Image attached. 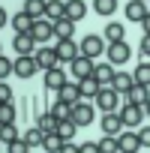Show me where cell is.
Segmentation results:
<instances>
[{"label":"cell","mask_w":150,"mask_h":153,"mask_svg":"<svg viewBox=\"0 0 150 153\" xmlns=\"http://www.w3.org/2000/svg\"><path fill=\"white\" fill-rule=\"evenodd\" d=\"M105 54H108V63H111V66H120V63H126V60L132 57V48H129V42L123 39V42H111V45L105 48Z\"/></svg>","instance_id":"6da1fadb"},{"label":"cell","mask_w":150,"mask_h":153,"mask_svg":"<svg viewBox=\"0 0 150 153\" xmlns=\"http://www.w3.org/2000/svg\"><path fill=\"white\" fill-rule=\"evenodd\" d=\"M96 105L102 108V114H111V111L120 105V93H117L114 87H102V90L96 93Z\"/></svg>","instance_id":"7a4b0ae2"},{"label":"cell","mask_w":150,"mask_h":153,"mask_svg":"<svg viewBox=\"0 0 150 153\" xmlns=\"http://www.w3.org/2000/svg\"><path fill=\"white\" fill-rule=\"evenodd\" d=\"M36 69H39V63H36L33 54H18V60H15V75L18 78H33Z\"/></svg>","instance_id":"3957f363"},{"label":"cell","mask_w":150,"mask_h":153,"mask_svg":"<svg viewBox=\"0 0 150 153\" xmlns=\"http://www.w3.org/2000/svg\"><path fill=\"white\" fill-rule=\"evenodd\" d=\"M69 72H72V78H87V75H93V60L90 57H84V54H78L75 60H69Z\"/></svg>","instance_id":"277c9868"},{"label":"cell","mask_w":150,"mask_h":153,"mask_svg":"<svg viewBox=\"0 0 150 153\" xmlns=\"http://www.w3.org/2000/svg\"><path fill=\"white\" fill-rule=\"evenodd\" d=\"M93 117H96V111H93L90 102H75V105H72V120L78 123V126H90Z\"/></svg>","instance_id":"5b68a950"},{"label":"cell","mask_w":150,"mask_h":153,"mask_svg":"<svg viewBox=\"0 0 150 153\" xmlns=\"http://www.w3.org/2000/svg\"><path fill=\"white\" fill-rule=\"evenodd\" d=\"M30 36H33L36 42H48V39L54 36V21H48V18H36L33 27H30Z\"/></svg>","instance_id":"8992f818"},{"label":"cell","mask_w":150,"mask_h":153,"mask_svg":"<svg viewBox=\"0 0 150 153\" xmlns=\"http://www.w3.org/2000/svg\"><path fill=\"white\" fill-rule=\"evenodd\" d=\"M105 48H108V45H105L99 36H93V33H90V36H84V39H81V48H78V51H81L84 57H90V60H93V57H99Z\"/></svg>","instance_id":"52a82bcc"},{"label":"cell","mask_w":150,"mask_h":153,"mask_svg":"<svg viewBox=\"0 0 150 153\" xmlns=\"http://www.w3.org/2000/svg\"><path fill=\"white\" fill-rule=\"evenodd\" d=\"M117 114H120L123 126H138L141 117H144V108H141V105H132V102H123V108H120Z\"/></svg>","instance_id":"ba28073f"},{"label":"cell","mask_w":150,"mask_h":153,"mask_svg":"<svg viewBox=\"0 0 150 153\" xmlns=\"http://www.w3.org/2000/svg\"><path fill=\"white\" fill-rule=\"evenodd\" d=\"M117 147H120V153H138L141 150L138 132H120L117 135Z\"/></svg>","instance_id":"9c48e42d"},{"label":"cell","mask_w":150,"mask_h":153,"mask_svg":"<svg viewBox=\"0 0 150 153\" xmlns=\"http://www.w3.org/2000/svg\"><path fill=\"white\" fill-rule=\"evenodd\" d=\"M54 51H57V60H63V63H69V60H75L81 51L75 48V42L72 39H60L57 45H54Z\"/></svg>","instance_id":"30bf717a"},{"label":"cell","mask_w":150,"mask_h":153,"mask_svg":"<svg viewBox=\"0 0 150 153\" xmlns=\"http://www.w3.org/2000/svg\"><path fill=\"white\" fill-rule=\"evenodd\" d=\"M33 57H36V63H39V69H54L60 60H57V51L54 48H39V51H33Z\"/></svg>","instance_id":"8fae6325"},{"label":"cell","mask_w":150,"mask_h":153,"mask_svg":"<svg viewBox=\"0 0 150 153\" xmlns=\"http://www.w3.org/2000/svg\"><path fill=\"white\" fill-rule=\"evenodd\" d=\"M57 99L60 102H66V105H75V102H81V93H78V81H66L60 90H57Z\"/></svg>","instance_id":"7c38bea8"},{"label":"cell","mask_w":150,"mask_h":153,"mask_svg":"<svg viewBox=\"0 0 150 153\" xmlns=\"http://www.w3.org/2000/svg\"><path fill=\"white\" fill-rule=\"evenodd\" d=\"M147 12H150V6L144 3V0H129V3H126V18H129V21H138V24H141Z\"/></svg>","instance_id":"4fadbf2b"},{"label":"cell","mask_w":150,"mask_h":153,"mask_svg":"<svg viewBox=\"0 0 150 153\" xmlns=\"http://www.w3.org/2000/svg\"><path fill=\"white\" fill-rule=\"evenodd\" d=\"M102 90V84L93 78V75H87V78H81L78 81V93H81V99H96V93Z\"/></svg>","instance_id":"5bb4252c"},{"label":"cell","mask_w":150,"mask_h":153,"mask_svg":"<svg viewBox=\"0 0 150 153\" xmlns=\"http://www.w3.org/2000/svg\"><path fill=\"white\" fill-rule=\"evenodd\" d=\"M12 48H15L18 54H33V48H36V39H33L30 33H15V39H12Z\"/></svg>","instance_id":"9a60e30c"},{"label":"cell","mask_w":150,"mask_h":153,"mask_svg":"<svg viewBox=\"0 0 150 153\" xmlns=\"http://www.w3.org/2000/svg\"><path fill=\"white\" fill-rule=\"evenodd\" d=\"M120 129H123L120 114H114V111H111V114H102V132H105V135L114 138V135H120Z\"/></svg>","instance_id":"2e32d148"},{"label":"cell","mask_w":150,"mask_h":153,"mask_svg":"<svg viewBox=\"0 0 150 153\" xmlns=\"http://www.w3.org/2000/svg\"><path fill=\"white\" fill-rule=\"evenodd\" d=\"M45 18L48 21L66 18V3H63V0H45Z\"/></svg>","instance_id":"e0dca14e"},{"label":"cell","mask_w":150,"mask_h":153,"mask_svg":"<svg viewBox=\"0 0 150 153\" xmlns=\"http://www.w3.org/2000/svg\"><path fill=\"white\" fill-rule=\"evenodd\" d=\"M87 15V3L84 0H66V18L69 21H81Z\"/></svg>","instance_id":"ac0fdd59"},{"label":"cell","mask_w":150,"mask_h":153,"mask_svg":"<svg viewBox=\"0 0 150 153\" xmlns=\"http://www.w3.org/2000/svg\"><path fill=\"white\" fill-rule=\"evenodd\" d=\"M93 78L102 84V87H111L114 81V66L111 63H102V66H93Z\"/></svg>","instance_id":"d6986e66"},{"label":"cell","mask_w":150,"mask_h":153,"mask_svg":"<svg viewBox=\"0 0 150 153\" xmlns=\"http://www.w3.org/2000/svg\"><path fill=\"white\" fill-rule=\"evenodd\" d=\"M63 84H66L63 69H57V66H54V69H48V72H45V87H48V90H54V93H57Z\"/></svg>","instance_id":"ffe728a7"},{"label":"cell","mask_w":150,"mask_h":153,"mask_svg":"<svg viewBox=\"0 0 150 153\" xmlns=\"http://www.w3.org/2000/svg\"><path fill=\"white\" fill-rule=\"evenodd\" d=\"M150 96H147V87L144 84H132L129 90H126V102H132V105H144Z\"/></svg>","instance_id":"44dd1931"},{"label":"cell","mask_w":150,"mask_h":153,"mask_svg":"<svg viewBox=\"0 0 150 153\" xmlns=\"http://www.w3.org/2000/svg\"><path fill=\"white\" fill-rule=\"evenodd\" d=\"M135 84V78L132 75H126V72H114V81H111V87L120 93V96H126V90Z\"/></svg>","instance_id":"7402d4cb"},{"label":"cell","mask_w":150,"mask_h":153,"mask_svg":"<svg viewBox=\"0 0 150 153\" xmlns=\"http://www.w3.org/2000/svg\"><path fill=\"white\" fill-rule=\"evenodd\" d=\"M72 30H75V21H69V18L54 21V36H57V42H60V39H72Z\"/></svg>","instance_id":"603a6c76"},{"label":"cell","mask_w":150,"mask_h":153,"mask_svg":"<svg viewBox=\"0 0 150 153\" xmlns=\"http://www.w3.org/2000/svg\"><path fill=\"white\" fill-rule=\"evenodd\" d=\"M36 126H39V129H42L45 135H54V132H57V126H60V120H57V117H54V114L48 111V114H39Z\"/></svg>","instance_id":"cb8c5ba5"},{"label":"cell","mask_w":150,"mask_h":153,"mask_svg":"<svg viewBox=\"0 0 150 153\" xmlns=\"http://www.w3.org/2000/svg\"><path fill=\"white\" fill-rule=\"evenodd\" d=\"M33 21H36V18H33V15H27V12L21 9V12H18V15L12 18V27H15L18 33H30V27H33Z\"/></svg>","instance_id":"d4e9b609"},{"label":"cell","mask_w":150,"mask_h":153,"mask_svg":"<svg viewBox=\"0 0 150 153\" xmlns=\"http://www.w3.org/2000/svg\"><path fill=\"white\" fill-rule=\"evenodd\" d=\"M132 78H135V84H144V87H150V63H147V60L135 66V72H132Z\"/></svg>","instance_id":"484cf974"},{"label":"cell","mask_w":150,"mask_h":153,"mask_svg":"<svg viewBox=\"0 0 150 153\" xmlns=\"http://www.w3.org/2000/svg\"><path fill=\"white\" fill-rule=\"evenodd\" d=\"M24 141H27V147H42V141H45V132H42L39 126H30V129L24 132Z\"/></svg>","instance_id":"4316f807"},{"label":"cell","mask_w":150,"mask_h":153,"mask_svg":"<svg viewBox=\"0 0 150 153\" xmlns=\"http://www.w3.org/2000/svg\"><path fill=\"white\" fill-rule=\"evenodd\" d=\"M24 12L33 18H45V0H24Z\"/></svg>","instance_id":"83f0119b"},{"label":"cell","mask_w":150,"mask_h":153,"mask_svg":"<svg viewBox=\"0 0 150 153\" xmlns=\"http://www.w3.org/2000/svg\"><path fill=\"white\" fill-rule=\"evenodd\" d=\"M75 129H78V123H75V120L69 117V120H60V126H57V135H60L63 141H72V135H75Z\"/></svg>","instance_id":"f1b7e54d"},{"label":"cell","mask_w":150,"mask_h":153,"mask_svg":"<svg viewBox=\"0 0 150 153\" xmlns=\"http://www.w3.org/2000/svg\"><path fill=\"white\" fill-rule=\"evenodd\" d=\"M15 123V105L12 102H0V126Z\"/></svg>","instance_id":"f546056e"},{"label":"cell","mask_w":150,"mask_h":153,"mask_svg":"<svg viewBox=\"0 0 150 153\" xmlns=\"http://www.w3.org/2000/svg\"><path fill=\"white\" fill-rule=\"evenodd\" d=\"M105 39H108V45H111V42H123V24L111 21V24L105 27Z\"/></svg>","instance_id":"4dcf8cb0"},{"label":"cell","mask_w":150,"mask_h":153,"mask_svg":"<svg viewBox=\"0 0 150 153\" xmlns=\"http://www.w3.org/2000/svg\"><path fill=\"white\" fill-rule=\"evenodd\" d=\"M51 114H54L57 120H69V117H72V105H66V102H60V99H57V102H54V108H51Z\"/></svg>","instance_id":"1f68e13d"},{"label":"cell","mask_w":150,"mask_h":153,"mask_svg":"<svg viewBox=\"0 0 150 153\" xmlns=\"http://www.w3.org/2000/svg\"><path fill=\"white\" fill-rule=\"evenodd\" d=\"M42 147L48 150V153H60V147H63V138L54 132V135H45V141H42Z\"/></svg>","instance_id":"d6a6232c"},{"label":"cell","mask_w":150,"mask_h":153,"mask_svg":"<svg viewBox=\"0 0 150 153\" xmlns=\"http://www.w3.org/2000/svg\"><path fill=\"white\" fill-rule=\"evenodd\" d=\"M93 9H96L99 15H111V12L117 9V0H93Z\"/></svg>","instance_id":"836d02e7"},{"label":"cell","mask_w":150,"mask_h":153,"mask_svg":"<svg viewBox=\"0 0 150 153\" xmlns=\"http://www.w3.org/2000/svg\"><path fill=\"white\" fill-rule=\"evenodd\" d=\"M120 147H117V138H111V135H105L102 141H99V153H117Z\"/></svg>","instance_id":"e575fe53"},{"label":"cell","mask_w":150,"mask_h":153,"mask_svg":"<svg viewBox=\"0 0 150 153\" xmlns=\"http://www.w3.org/2000/svg\"><path fill=\"white\" fill-rule=\"evenodd\" d=\"M6 153H30V147H27V141H24V138H15V141H9V144H6Z\"/></svg>","instance_id":"d590c367"},{"label":"cell","mask_w":150,"mask_h":153,"mask_svg":"<svg viewBox=\"0 0 150 153\" xmlns=\"http://www.w3.org/2000/svg\"><path fill=\"white\" fill-rule=\"evenodd\" d=\"M18 138V132H15V126L9 123V126H0V141L3 144H9V141H15Z\"/></svg>","instance_id":"8d00e7d4"},{"label":"cell","mask_w":150,"mask_h":153,"mask_svg":"<svg viewBox=\"0 0 150 153\" xmlns=\"http://www.w3.org/2000/svg\"><path fill=\"white\" fill-rule=\"evenodd\" d=\"M9 72H15V63L6 60L3 54H0V81H6V75H9Z\"/></svg>","instance_id":"74e56055"},{"label":"cell","mask_w":150,"mask_h":153,"mask_svg":"<svg viewBox=\"0 0 150 153\" xmlns=\"http://www.w3.org/2000/svg\"><path fill=\"white\" fill-rule=\"evenodd\" d=\"M78 153H99V141H84V144H78Z\"/></svg>","instance_id":"f35d334b"},{"label":"cell","mask_w":150,"mask_h":153,"mask_svg":"<svg viewBox=\"0 0 150 153\" xmlns=\"http://www.w3.org/2000/svg\"><path fill=\"white\" fill-rule=\"evenodd\" d=\"M0 102H12V87L6 81H0Z\"/></svg>","instance_id":"ab89813d"},{"label":"cell","mask_w":150,"mask_h":153,"mask_svg":"<svg viewBox=\"0 0 150 153\" xmlns=\"http://www.w3.org/2000/svg\"><path fill=\"white\" fill-rule=\"evenodd\" d=\"M138 141H141V147H150V126H141V132H138Z\"/></svg>","instance_id":"60d3db41"},{"label":"cell","mask_w":150,"mask_h":153,"mask_svg":"<svg viewBox=\"0 0 150 153\" xmlns=\"http://www.w3.org/2000/svg\"><path fill=\"white\" fill-rule=\"evenodd\" d=\"M138 51H141L144 57H150V33H144V39H141V45H138Z\"/></svg>","instance_id":"b9f144b4"},{"label":"cell","mask_w":150,"mask_h":153,"mask_svg":"<svg viewBox=\"0 0 150 153\" xmlns=\"http://www.w3.org/2000/svg\"><path fill=\"white\" fill-rule=\"evenodd\" d=\"M60 153H78V147H75V144H69V141H63V147H60Z\"/></svg>","instance_id":"7bdbcfd3"},{"label":"cell","mask_w":150,"mask_h":153,"mask_svg":"<svg viewBox=\"0 0 150 153\" xmlns=\"http://www.w3.org/2000/svg\"><path fill=\"white\" fill-rule=\"evenodd\" d=\"M141 27H144V33H150V12L144 15V21H141Z\"/></svg>","instance_id":"ee69618b"},{"label":"cell","mask_w":150,"mask_h":153,"mask_svg":"<svg viewBox=\"0 0 150 153\" xmlns=\"http://www.w3.org/2000/svg\"><path fill=\"white\" fill-rule=\"evenodd\" d=\"M6 24V12H3V6H0V27Z\"/></svg>","instance_id":"f6af8a7d"},{"label":"cell","mask_w":150,"mask_h":153,"mask_svg":"<svg viewBox=\"0 0 150 153\" xmlns=\"http://www.w3.org/2000/svg\"><path fill=\"white\" fill-rule=\"evenodd\" d=\"M141 108H144V114H150V99H147V102H144Z\"/></svg>","instance_id":"bcb514c9"},{"label":"cell","mask_w":150,"mask_h":153,"mask_svg":"<svg viewBox=\"0 0 150 153\" xmlns=\"http://www.w3.org/2000/svg\"><path fill=\"white\" fill-rule=\"evenodd\" d=\"M147 6H150V0H147Z\"/></svg>","instance_id":"7dc6e473"},{"label":"cell","mask_w":150,"mask_h":153,"mask_svg":"<svg viewBox=\"0 0 150 153\" xmlns=\"http://www.w3.org/2000/svg\"><path fill=\"white\" fill-rule=\"evenodd\" d=\"M144 3H147V0H144Z\"/></svg>","instance_id":"c3c4849f"}]
</instances>
